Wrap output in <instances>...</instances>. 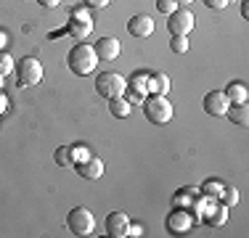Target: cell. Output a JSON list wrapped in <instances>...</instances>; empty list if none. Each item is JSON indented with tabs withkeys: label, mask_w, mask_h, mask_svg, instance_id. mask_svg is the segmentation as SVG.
<instances>
[{
	"label": "cell",
	"mask_w": 249,
	"mask_h": 238,
	"mask_svg": "<svg viewBox=\"0 0 249 238\" xmlns=\"http://www.w3.org/2000/svg\"><path fill=\"white\" fill-rule=\"evenodd\" d=\"M14 69H16V61L3 53V56H0V74H8V71H14Z\"/></svg>",
	"instance_id": "25"
},
{
	"label": "cell",
	"mask_w": 249,
	"mask_h": 238,
	"mask_svg": "<svg viewBox=\"0 0 249 238\" xmlns=\"http://www.w3.org/2000/svg\"><path fill=\"white\" fill-rule=\"evenodd\" d=\"M96 93L101 98H117V95H124L127 93V80L117 71H104V74L96 77Z\"/></svg>",
	"instance_id": "4"
},
{
	"label": "cell",
	"mask_w": 249,
	"mask_h": 238,
	"mask_svg": "<svg viewBox=\"0 0 249 238\" xmlns=\"http://www.w3.org/2000/svg\"><path fill=\"white\" fill-rule=\"evenodd\" d=\"M204 111L210 117H225V111L231 109V101L225 98V93L223 90H212V93H207L204 95Z\"/></svg>",
	"instance_id": "10"
},
{
	"label": "cell",
	"mask_w": 249,
	"mask_h": 238,
	"mask_svg": "<svg viewBox=\"0 0 249 238\" xmlns=\"http://www.w3.org/2000/svg\"><path fill=\"white\" fill-rule=\"evenodd\" d=\"M175 3H178V8H186V5H191L194 0H175Z\"/></svg>",
	"instance_id": "31"
},
{
	"label": "cell",
	"mask_w": 249,
	"mask_h": 238,
	"mask_svg": "<svg viewBox=\"0 0 249 238\" xmlns=\"http://www.w3.org/2000/svg\"><path fill=\"white\" fill-rule=\"evenodd\" d=\"M93 48H96L98 61H114V58L120 56V51H122V43L117 37H101Z\"/></svg>",
	"instance_id": "11"
},
{
	"label": "cell",
	"mask_w": 249,
	"mask_h": 238,
	"mask_svg": "<svg viewBox=\"0 0 249 238\" xmlns=\"http://www.w3.org/2000/svg\"><path fill=\"white\" fill-rule=\"evenodd\" d=\"M56 164L61 167H72V146H58L56 148Z\"/></svg>",
	"instance_id": "20"
},
{
	"label": "cell",
	"mask_w": 249,
	"mask_h": 238,
	"mask_svg": "<svg viewBox=\"0 0 249 238\" xmlns=\"http://www.w3.org/2000/svg\"><path fill=\"white\" fill-rule=\"evenodd\" d=\"M170 77L167 74H151L149 80H146V90H151L154 95H164L170 90Z\"/></svg>",
	"instance_id": "16"
},
{
	"label": "cell",
	"mask_w": 249,
	"mask_h": 238,
	"mask_svg": "<svg viewBox=\"0 0 249 238\" xmlns=\"http://www.w3.org/2000/svg\"><path fill=\"white\" fill-rule=\"evenodd\" d=\"M16 74H19V87H35L43 82V64L37 58H21V64L16 67Z\"/></svg>",
	"instance_id": "5"
},
{
	"label": "cell",
	"mask_w": 249,
	"mask_h": 238,
	"mask_svg": "<svg viewBox=\"0 0 249 238\" xmlns=\"http://www.w3.org/2000/svg\"><path fill=\"white\" fill-rule=\"evenodd\" d=\"M5 43H8V37H5V32H0V48H3Z\"/></svg>",
	"instance_id": "32"
},
{
	"label": "cell",
	"mask_w": 249,
	"mask_h": 238,
	"mask_svg": "<svg viewBox=\"0 0 249 238\" xmlns=\"http://www.w3.org/2000/svg\"><path fill=\"white\" fill-rule=\"evenodd\" d=\"M223 188H225V186H223L220 180H207L204 186L199 188V193H201V196H210V199H220Z\"/></svg>",
	"instance_id": "19"
},
{
	"label": "cell",
	"mask_w": 249,
	"mask_h": 238,
	"mask_svg": "<svg viewBox=\"0 0 249 238\" xmlns=\"http://www.w3.org/2000/svg\"><path fill=\"white\" fill-rule=\"evenodd\" d=\"M141 106H143V117L151 124H167L173 119V103L164 95H149Z\"/></svg>",
	"instance_id": "2"
},
{
	"label": "cell",
	"mask_w": 249,
	"mask_h": 238,
	"mask_svg": "<svg viewBox=\"0 0 249 238\" xmlns=\"http://www.w3.org/2000/svg\"><path fill=\"white\" fill-rule=\"evenodd\" d=\"M223 93H225V98L231 101V106L233 103H247V98H249V90H247L244 82H231Z\"/></svg>",
	"instance_id": "15"
},
{
	"label": "cell",
	"mask_w": 249,
	"mask_h": 238,
	"mask_svg": "<svg viewBox=\"0 0 249 238\" xmlns=\"http://www.w3.org/2000/svg\"><path fill=\"white\" fill-rule=\"evenodd\" d=\"M167 29H170V34H191V29H194V14L188 8H175L173 14L167 16Z\"/></svg>",
	"instance_id": "8"
},
{
	"label": "cell",
	"mask_w": 249,
	"mask_h": 238,
	"mask_svg": "<svg viewBox=\"0 0 249 238\" xmlns=\"http://www.w3.org/2000/svg\"><path fill=\"white\" fill-rule=\"evenodd\" d=\"M220 201H223L225 206H228V209H231V206H236V204H239V190L225 186V188H223V193H220Z\"/></svg>",
	"instance_id": "22"
},
{
	"label": "cell",
	"mask_w": 249,
	"mask_h": 238,
	"mask_svg": "<svg viewBox=\"0 0 249 238\" xmlns=\"http://www.w3.org/2000/svg\"><path fill=\"white\" fill-rule=\"evenodd\" d=\"M3 111H8V98H5V95H0V114H3Z\"/></svg>",
	"instance_id": "30"
},
{
	"label": "cell",
	"mask_w": 249,
	"mask_h": 238,
	"mask_svg": "<svg viewBox=\"0 0 249 238\" xmlns=\"http://www.w3.org/2000/svg\"><path fill=\"white\" fill-rule=\"evenodd\" d=\"M175 8H178L175 0H157V11H159V14H164V16H170Z\"/></svg>",
	"instance_id": "24"
},
{
	"label": "cell",
	"mask_w": 249,
	"mask_h": 238,
	"mask_svg": "<svg viewBox=\"0 0 249 238\" xmlns=\"http://www.w3.org/2000/svg\"><path fill=\"white\" fill-rule=\"evenodd\" d=\"M77 175L85 177V180H98L101 175H104V162L96 156H88L85 162H77Z\"/></svg>",
	"instance_id": "13"
},
{
	"label": "cell",
	"mask_w": 249,
	"mask_h": 238,
	"mask_svg": "<svg viewBox=\"0 0 249 238\" xmlns=\"http://www.w3.org/2000/svg\"><path fill=\"white\" fill-rule=\"evenodd\" d=\"M104 230H106V236H111V238H124V236L130 233V217H127L124 212H111V214H106Z\"/></svg>",
	"instance_id": "9"
},
{
	"label": "cell",
	"mask_w": 249,
	"mask_h": 238,
	"mask_svg": "<svg viewBox=\"0 0 249 238\" xmlns=\"http://www.w3.org/2000/svg\"><path fill=\"white\" fill-rule=\"evenodd\" d=\"M228 3H231V0H204V5H207V8H212V11H223Z\"/></svg>",
	"instance_id": "26"
},
{
	"label": "cell",
	"mask_w": 249,
	"mask_h": 238,
	"mask_svg": "<svg viewBox=\"0 0 249 238\" xmlns=\"http://www.w3.org/2000/svg\"><path fill=\"white\" fill-rule=\"evenodd\" d=\"M225 117H231V122L239 124V127H247V124H249V109H247V103H233V109L225 111Z\"/></svg>",
	"instance_id": "17"
},
{
	"label": "cell",
	"mask_w": 249,
	"mask_h": 238,
	"mask_svg": "<svg viewBox=\"0 0 249 238\" xmlns=\"http://www.w3.org/2000/svg\"><path fill=\"white\" fill-rule=\"evenodd\" d=\"M67 32L72 34L77 43H82V40H85L88 34L93 32V19H90V14H88L85 8H74V11H72V16H69Z\"/></svg>",
	"instance_id": "6"
},
{
	"label": "cell",
	"mask_w": 249,
	"mask_h": 238,
	"mask_svg": "<svg viewBox=\"0 0 249 238\" xmlns=\"http://www.w3.org/2000/svg\"><path fill=\"white\" fill-rule=\"evenodd\" d=\"M85 5H90V8H106V5L111 3V0H82Z\"/></svg>",
	"instance_id": "27"
},
{
	"label": "cell",
	"mask_w": 249,
	"mask_h": 238,
	"mask_svg": "<svg viewBox=\"0 0 249 238\" xmlns=\"http://www.w3.org/2000/svg\"><path fill=\"white\" fill-rule=\"evenodd\" d=\"M127 236H133V238L143 236V228H141V225H133V222H130V233H127Z\"/></svg>",
	"instance_id": "28"
},
{
	"label": "cell",
	"mask_w": 249,
	"mask_h": 238,
	"mask_svg": "<svg viewBox=\"0 0 249 238\" xmlns=\"http://www.w3.org/2000/svg\"><path fill=\"white\" fill-rule=\"evenodd\" d=\"M109 111L114 114L117 119H124L130 117V101L124 95H117V98H109Z\"/></svg>",
	"instance_id": "18"
},
{
	"label": "cell",
	"mask_w": 249,
	"mask_h": 238,
	"mask_svg": "<svg viewBox=\"0 0 249 238\" xmlns=\"http://www.w3.org/2000/svg\"><path fill=\"white\" fill-rule=\"evenodd\" d=\"M127 32L133 34V37H149L154 32V19L149 14H135L133 19L127 21Z\"/></svg>",
	"instance_id": "12"
},
{
	"label": "cell",
	"mask_w": 249,
	"mask_h": 238,
	"mask_svg": "<svg viewBox=\"0 0 249 238\" xmlns=\"http://www.w3.org/2000/svg\"><path fill=\"white\" fill-rule=\"evenodd\" d=\"M67 228L72 236H93L96 230V217L88 206H74L72 212L67 214Z\"/></svg>",
	"instance_id": "3"
},
{
	"label": "cell",
	"mask_w": 249,
	"mask_h": 238,
	"mask_svg": "<svg viewBox=\"0 0 249 238\" xmlns=\"http://www.w3.org/2000/svg\"><path fill=\"white\" fill-rule=\"evenodd\" d=\"M199 199H201L199 188H180V190L175 193L173 204H175V206H183V209H191V206H196Z\"/></svg>",
	"instance_id": "14"
},
{
	"label": "cell",
	"mask_w": 249,
	"mask_h": 238,
	"mask_svg": "<svg viewBox=\"0 0 249 238\" xmlns=\"http://www.w3.org/2000/svg\"><path fill=\"white\" fill-rule=\"evenodd\" d=\"M0 87H3V74H0Z\"/></svg>",
	"instance_id": "33"
},
{
	"label": "cell",
	"mask_w": 249,
	"mask_h": 238,
	"mask_svg": "<svg viewBox=\"0 0 249 238\" xmlns=\"http://www.w3.org/2000/svg\"><path fill=\"white\" fill-rule=\"evenodd\" d=\"M170 51L186 53L188 51V34H173V37H170Z\"/></svg>",
	"instance_id": "21"
},
{
	"label": "cell",
	"mask_w": 249,
	"mask_h": 238,
	"mask_svg": "<svg viewBox=\"0 0 249 238\" xmlns=\"http://www.w3.org/2000/svg\"><path fill=\"white\" fill-rule=\"evenodd\" d=\"M40 5H45V8H56L58 3H61V0H37Z\"/></svg>",
	"instance_id": "29"
},
{
	"label": "cell",
	"mask_w": 249,
	"mask_h": 238,
	"mask_svg": "<svg viewBox=\"0 0 249 238\" xmlns=\"http://www.w3.org/2000/svg\"><path fill=\"white\" fill-rule=\"evenodd\" d=\"M67 67L72 69V74L77 77H85V74H93L98 67V56H96V48L88 45V43H77L67 56Z\"/></svg>",
	"instance_id": "1"
},
{
	"label": "cell",
	"mask_w": 249,
	"mask_h": 238,
	"mask_svg": "<svg viewBox=\"0 0 249 238\" xmlns=\"http://www.w3.org/2000/svg\"><path fill=\"white\" fill-rule=\"evenodd\" d=\"M90 156V151H88V146H72V162H85V159Z\"/></svg>",
	"instance_id": "23"
},
{
	"label": "cell",
	"mask_w": 249,
	"mask_h": 238,
	"mask_svg": "<svg viewBox=\"0 0 249 238\" xmlns=\"http://www.w3.org/2000/svg\"><path fill=\"white\" fill-rule=\"evenodd\" d=\"M164 225H167V230H170L173 236H186L188 230H191V225H194L191 209H183V206H173V212L167 214Z\"/></svg>",
	"instance_id": "7"
}]
</instances>
